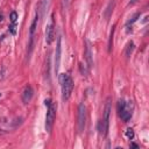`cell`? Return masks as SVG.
I'll return each mask as SVG.
<instances>
[{
    "label": "cell",
    "mask_w": 149,
    "mask_h": 149,
    "mask_svg": "<svg viewBox=\"0 0 149 149\" xmlns=\"http://www.w3.org/2000/svg\"><path fill=\"white\" fill-rule=\"evenodd\" d=\"M86 122V107L84 104H79L78 106V130L81 133L85 128Z\"/></svg>",
    "instance_id": "8992f818"
},
{
    "label": "cell",
    "mask_w": 149,
    "mask_h": 149,
    "mask_svg": "<svg viewBox=\"0 0 149 149\" xmlns=\"http://www.w3.org/2000/svg\"><path fill=\"white\" fill-rule=\"evenodd\" d=\"M61 37L58 36L57 38V45H56V61H55V72L58 73V69H59V62H61Z\"/></svg>",
    "instance_id": "30bf717a"
},
{
    "label": "cell",
    "mask_w": 149,
    "mask_h": 149,
    "mask_svg": "<svg viewBox=\"0 0 149 149\" xmlns=\"http://www.w3.org/2000/svg\"><path fill=\"white\" fill-rule=\"evenodd\" d=\"M0 97H1V93H0Z\"/></svg>",
    "instance_id": "44dd1931"
},
{
    "label": "cell",
    "mask_w": 149,
    "mask_h": 149,
    "mask_svg": "<svg viewBox=\"0 0 149 149\" xmlns=\"http://www.w3.org/2000/svg\"><path fill=\"white\" fill-rule=\"evenodd\" d=\"M44 104H45V106L48 107L47 116H45V129H47V132L50 133L51 129H52L55 119H56V106L51 102L50 99H45V100H44Z\"/></svg>",
    "instance_id": "3957f363"
},
{
    "label": "cell",
    "mask_w": 149,
    "mask_h": 149,
    "mask_svg": "<svg viewBox=\"0 0 149 149\" xmlns=\"http://www.w3.org/2000/svg\"><path fill=\"white\" fill-rule=\"evenodd\" d=\"M59 83H61V88H62V98L63 100H68L72 93L73 90V80L71 76L66 73H62L59 76Z\"/></svg>",
    "instance_id": "6da1fadb"
},
{
    "label": "cell",
    "mask_w": 149,
    "mask_h": 149,
    "mask_svg": "<svg viewBox=\"0 0 149 149\" xmlns=\"http://www.w3.org/2000/svg\"><path fill=\"white\" fill-rule=\"evenodd\" d=\"M9 30H10L12 34H15V24L12 23V26H9Z\"/></svg>",
    "instance_id": "ac0fdd59"
},
{
    "label": "cell",
    "mask_w": 149,
    "mask_h": 149,
    "mask_svg": "<svg viewBox=\"0 0 149 149\" xmlns=\"http://www.w3.org/2000/svg\"><path fill=\"white\" fill-rule=\"evenodd\" d=\"M69 3H70V0H64V5H65V7H68Z\"/></svg>",
    "instance_id": "d6986e66"
},
{
    "label": "cell",
    "mask_w": 149,
    "mask_h": 149,
    "mask_svg": "<svg viewBox=\"0 0 149 149\" xmlns=\"http://www.w3.org/2000/svg\"><path fill=\"white\" fill-rule=\"evenodd\" d=\"M133 102L132 101H125L123 99L119 100L118 102V112H119V115L121 118L122 121L127 122L128 120H130L132 115H133Z\"/></svg>",
    "instance_id": "7a4b0ae2"
},
{
    "label": "cell",
    "mask_w": 149,
    "mask_h": 149,
    "mask_svg": "<svg viewBox=\"0 0 149 149\" xmlns=\"http://www.w3.org/2000/svg\"><path fill=\"white\" fill-rule=\"evenodd\" d=\"M79 69H80V72H81V74H83V76H86V74H87V71L85 70V68L83 69V66H81V63H79Z\"/></svg>",
    "instance_id": "e0dca14e"
},
{
    "label": "cell",
    "mask_w": 149,
    "mask_h": 149,
    "mask_svg": "<svg viewBox=\"0 0 149 149\" xmlns=\"http://www.w3.org/2000/svg\"><path fill=\"white\" fill-rule=\"evenodd\" d=\"M33 95H34V90H33V87H31V86H26L24 90H23V92H22V101H23L24 104L30 102Z\"/></svg>",
    "instance_id": "ba28073f"
},
{
    "label": "cell",
    "mask_w": 149,
    "mask_h": 149,
    "mask_svg": "<svg viewBox=\"0 0 149 149\" xmlns=\"http://www.w3.org/2000/svg\"><path fill=\"white\" fill-rule=\"evenodd\" d=\"M85 58H86V62H87V68L91 69L92 65H93V61H92L91 45H90V42H88V41L85 42Z\"/></svg>",
    "instance_id": "9c48e42d"
},
{
    "label": "cell",
    "mask_w": 149,
    "mask_h": 149,
    "mask_svg": "<svg viewBox=\"0 0 149 149\" xmlns=\"http://www.w3.org/2000/svg\"><path fill=\"white\" fill-rule=\"evenodd\" d=\"M114 30H115V26L112 27V30H111V35H109V40H108V51L111 52L112 50V44H113V36H114Z\"/></svg>",
    "instance_id": "7c38bea8"
},
{
    "label": "cell",
    "mask_w": 149,
    "mask_h": 149,
    "mask_svg": "<svg viewBox=\"0 0 149 149\" xmlns=\"http://www.w3.org/2000/svg\"><path fill=\"white\" fill-rule=\"evenodd\" d=\"M139 17H140V13H137V14H136V15H135V16H134L132 20H129V21L127 22V24H133V23H134V22H135V21H136Z\"/></svg>",
    "instance_id": "2e32d148"
},
{
    "label": "cell",
    "mask_w": 149,
    "mask_h": 149,
    "mask_svg": "<svg viewBox=\"0 0 149 149\" xmlns=\"http://www.w3.org/2000/svg\"><path fill=\"white\" fill-rule=\"evenodd\" d=\"M37 22H38V14L36 13L31 24H30V29H29V52H31V49H33V43H34V35H35V31H36V28H37Z\"/></svg>",
    "instance_id": "52a82bcc"
},
{
    "label": "cell",
    "mask_w": 149,
    "mask_h": 149,
    "mask_svg": "<svg viewBox=\"0 0 149 149\" xmlns=\"http://www.w3.org/2000/svg\"><path fill=\"white\" fill-rule=\"evenodd\" d=\"M9 19H10V22H12L13 24H15V23H16V20H17V14H16V12H12Z\"/></svg>",
    "instance_id": "5bb4252c"
},
{
    "label": "cell",
    "mask_w": 149,
    "mask_h": 149,
    "mask_svg": "<svg viewBox=\"0 0 149 149\" xmlns=\"http://www.w3.org/2000/svg\"><path fill=\"white\" fill-rule=\"evenodd\" d=\"M109 115H111V98H108L106 101L105 109H104V116H102V120L99 122V130L102 136L107 135L108 125H109Z\"/></svg>",
    "instance_id": "277c9868"
},
{
    "label": "cell",
    "mask_w": 149,
    "mask_h": 149,
    "mask_svg": "<svg viewBox=\"0 0 149 149\" xmlns=\"http://www.w3.org/2000/svg\"><path fill=\"white\" fill-rule=\"evenodd\" d=\"M55 19H54V14H51L50 21L47 24V29H45V42L48 44H51L52 41L55 40Z\"/></svg>",
    "instance_id": "5b68a950"
},
{
    "label": "cell",
    "mask_w": 149,
    "mask_h": 149,
    "mask_svg": "<svg viewBox=\"0 0 149 149\" xmlns=\"http://www.w3.org/2000/svg\"><path fill=\"white\" fill-rule=\"evenodd\" d=\"M133 50H134V43H133V42H129V43L127 44V48H126V56L129 57V56L132 55Z\"/></svg>",
    "instance_id": "4fadbf2b"
},
{
    "label": "cell",
    "mask_w": 149,
    "mask_h": 149,
    "mask_svg": "<svg viewBox=\"0 0 149 149\" xmlns=\"http://www.w3.org/2000/svg\"><path fill=\"white\" fill-rule=\"evenodd\" d=\"M114 6H115V1L112 0V1L108 3V6H107V8H106V10H105V17H106L107 20L109 19V16H111V14H112V12H113Z\"/></svg>",
    "instance_id": "8fae6325"
},
{
    "label": "cell",
    "mask_w": 149,
    "mask_h": 149,
    "mask_svg": "<svg viewBox=\"0 0 149 149\" xmlns=\"http://www.w3.org/2000/svg\"><path fill=\"white\" fill-rule=\"evenodd\" d=\"M130 147H132V148H137V144H135V143H132V144H130Z\"/></svg>",
    "instance_id": "ffe728a7"
},
{
    "label": "cell",
    "mask_w": 149,
    "mask_h": 149,
    "mask_svg": "<svg viewBox=\"0 0 149 149\" xmlns=\"http://www.w3.org/2000/svg\"><path fill=\"white\" fill-rule=\"evenodd\" d=\"M126 136H127V139L132 140V139L134 137V130H133L132 128H128V129L126 130Z\"/></svg>",
    "instance_id": "9a60e30c"
}]
</instances>
